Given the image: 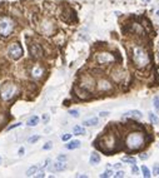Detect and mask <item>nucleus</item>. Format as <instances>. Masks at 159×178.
<instances>
[{"mask_svg":"<svg viewBox=\"0 0 159 178\" xmlns=\"http://www.w3.org/2000/svg\"><path fill=\"white\" fill-rule=\"evenodd\" d=\"M133 63L138 69H143L149 64V54L143 47H134L133 49Z\"/></svg>","mask_w":159,"mask_h":178,"instance_id":"f257e3e1","label":"nucleus"},{"mask_svg":"<svg viewBox=\"0 0 159 178\" xmlns=\"http://www.w3.org/2000/svg\"><path fill=\"white\" fill-rule=\"evenodd\" d=\"M144 144V135L142 132H132L125 139V146L129 151H137Z\"/></svg>","mask_w":159,"mask_h":178,"instance_id":"f03ea898","label":"nucleus"},{"mask_svg":"<svg viewBox=\"0 0 159 178\" xmlns=\"http://www.w3.org/2000/svg\"><path fill=\"white\" fill-rule=\"evenodd\" d=\"M14 22L9 16H2L0 18V35L3 36H9L13 30H14Z\"/></svg>","mask_w":159,"mask_h":178,"instance_id":"7ed1b4c3","label":"nucleus"},{"mask_svg":"<svg viewBox=\"0 0 159 178\" xmlns=\"http://www.w3.org/2000/svg\"><path fill=\"white\" fill-rule=\"evenodd\" d=\"M18 93V88L15 84H11V83H5L2 85L0 88V95L4 101H9L11 98Z\"/></svg>","mask_w":159,"mask_h":178,"instance_id":"20e7f679","label":"nucleus"},{"mask_svg":"<svg viewBox=\"0 0 159 178\" xmlns=\"http://www.w3.org/2000/svg\"><path fill=\"white\" fill-rule=\"evenodd\" d=\"M8 53L9 55L13 58V59H19V58H22L23 55V48L22 45L19 44V43H11L9 47H8Z\"/></svg>","mask_w":159,"mask_h":178,"instance_id":"39448f33","label":"nucleus"},{"mask_svg":"<svg viewBox=\"0 0 159 178\" xmlns=\"http://www.w3.org/2000/svg\"><path fill=\"white\" fill-rule=\"evenodd\" d=\"M114 55H112L110 53H99L96 55V62L99 64H109L114 62Z\"/></svg>","mask_w":159,"mask_h":178,"instance_id":"423d86ee","label":"nucleus"},{"mask_svg":"<svg viewBox=\"0 0 159 178\" xmlns=\"http://www.w3.org/2000/svg\"><path fill=\"white\" fill-rule=\"evenodd\" d=\"M29 52H30L31 56H34V58H40V56L43 55V49H42V47L39 45V44H36V43L29 44Z\"/></svg>","mask_w":159,"mask_h":178,"instance_id":"0eeeda50","label":"nucleus"},{"mask_svg":"<svg viewBox=\"0 0 159 178\" xmlns=\"http://www.w3.org/2000/svg\"><path fill=\"white\" fill-rule=\"evenodd\" d=\"M102 142L105 143V144H102V146H100V148H102L103 151H105L107 146H110V151L114 149V146H115V138H114V135H105V137H103V138H102Z\"/></svg>","mask_w":159,"mask_h":178,"instance_id":"6e6552de","label":"nucleus"},{"mask_svg":"<svg viewBox=\"0 0 159 178\" xmlns=\"http://www.w3.org/2000/svg\"><path fill=\"white\" fill-rule=\"evenodd\" d=\"M122 118H123V119H128V118H130V119H142V118H143V114H142L141 110L134 109V110L127 112Z\"/></svg>","mask_w":159,"mask_h":178,"instance_id":"1a4fd4ad","label":"nucleus"},{"mask_svg":"<svg viewBox=\"0 0 159 178\" xmlns=\"http://www.w3.org/2000/svg\"><path fill=\"white\" fill-rule=\"evenodd\" d=\"M65 169H67V164L63 163L62 161H58V162H55L54 164L49 166V171H50V172H63V171H65Z\"/></svg>","mask_w":159,"mask_h":178,"instance_id":"9d476101","label":"nucleus"},{"mask_svg":"<svg viewBox=\"0 0 159 178\" xmlns=\"http://www.w3.org/2000/svg\"><path fill=\"white\" fill-rule=\"evenodd\" d=\"M30 73H31V77H33V78H36V79H38V78H42V77H43L44 69H43L42 65H38V64H36V65L33 67V69H31Z\"/></svg>","mask_w":159,"mask_h":178,"instance_id":"9b49d317","label":"nucleus"},{"mask_svg":"<svg viewBox=\"0 0 159 178\" xmlns=\"http://www.w3.org/2000/svg\"><path fill=\"white\" fill-rule=\"evenodd\" d=\"M98 89L99 90H103V92H105V90H109V89H112V84L108 82V81H100L98 83Z\"/></svg>","mask_w":159,"mask_h":178,"instance_id":"f8f14e48","label":"nucleus"},{"mask_svg":"<svg viewBox=\"0 0 159 178\" xmlns=\"http://www.w3.org/2000/svg\"><path fill=\"white\" fill-rule=\"evenodd\" d=\"M98 123H99V119H98L96 117L89 118V119H85V121L83 122V124H84L85 127H95V126H98Z\"/></svg>","mask_w":159,"mask_h":178,"instance_id":"ddd939ff","label":"nucleus"},{"mask_svg":"<svg viewBox=\"0 0 159 178\" xmlns=\"http://www.w3.org/2000/svg\"><path fill=\"white\" fill-rule=\"evenodd\" d=\"M89 162H90V164H98L99 162H100V155H99L96 152H93V153L90 154Z\"/></svg>","mask_w":159,"mask_h":178,"instance_id":"4468645a","label":"nucleus"},{"mask_svg":"<svg viewBox=\"0 0 159 178\" xmlns=\"http://www.w3.org/2000/svg\"><path fill=\"white\" fill-rule=\"evenodd\" d=\"M80 141H71V142H69L68 144H65V148L67 149H69V151H73V149H76V148H79L80 147Z\"/></svg>","mask_w":159,"mask_h":178,"instance_id":"2eb2a0df","label":"nucleus"},{"mask_svg":"<svg viewBox=\"0 0 159 178\" xmlns=\"http://www.w3.org/2000/svg\"><path fill=\"white\" fill-rule=\"evenodd\" d=\"M73 134H75V135H83V134H85V128L82 127V126H75L73 128Z\"/></svg>","mask_w":159,"mask_h":178,"instance_id":"dca6fc26","label":"nucleus"},{"mask_svg":"<svg viewBox=\"0 0 159 178\" xmlns=\"http://www.w3.org/2000/svg\"><path fill=\"white\" fill-rule=\"evenodd\" d=\"M148 117H149V121H150L152 124H154V126L159 124V118L157 117V114H154L153 112H149V113H148Z\"/></svg>","mask_w":159,"mask_h":178,"instance_id":"f3484780","label":"nucleus"},{"mask_svg":"<svg viewBox=\"0 0 159 178\" xmlns=\"http://www.w3.org/2000/svg\"><path fill=\"white\" fill-rule=\"evenodd\" d=\"M38 123H39V118H38L36 115L30 117L29 119H28V122H26V124H28L29 127H35V126H38Z\"/></svg>","mask_w":159,"mask_h":178,"instance_id":"a211bd4d","label":"nucleus"},{"mask_svg":"<svg viewBox=\"0 0 159 178\" xmlns=\"http://www.w3.org/2000/svg\"><path fill=\"white\" fill-rule=\"evenodd\" d=\"M123 162L124 163H130V164H137V158H134V157H125V158H123Z\"/></svg>","mask_w":159,"mask_h":178,"instance_id":"6ab92c4d","label":"nucleus"},{"mask_svg":"<svg viewBox=\"0 0 159 178\" xmlns=\"http://www.w3.org/2000/svg\"><path fill=\"white\" fill-rule=\"evenodd\" d=\"M36 171H38V166H33V167H30V168L26 171V176H28V177H31L33 174L36 173Z\"/></svg>","mask_w":159,"mask_h":178,"instance_id":"aec40b11","label":"nucleus"},{"mask_svg":"<svg viewBox=\"0 0 159 178\" xmlns=\"http://www.w3.org/2000/svg\"><path fill=\"white\" fill-rule=\"evenodd\" d=\"M142 173H143V176L145 177V178H149L152 174H150V171L148 169V167L147 166H142Z\"/></svg>","mask_w":159,"mask_h":178,"instance_id":"412c9836","label":"nucleus"},{"mask_svg":"<svg viewBox=\"0 0 159 178\" xmlns=\"http://www.w3.org/2000/svg\"><path fill=\"white\" fill-rule=\"evenodd\" d=\"M113 174H114V173H113V171L108 169V171H105L104 173H102V174H100V177H102V178H108V177H113Z\"/></svg>","mask_w":159,"mask_h":178,"instance_id":"4be33fe9","label":"nucleus"},{"mask_svg":"<svg viewBox=\"0 0 159 178\" xmlns=\"http://www.w3.org/2000/svg\"><path fill=\"white\" fill-rule=\"evenodd\" d=\"M39 139H40V135H33V137H30L29 139H28V143H35Z\"/></svg>","mask_w":159,"mask_h":178,"instance_id":"5701e85b","label":"nucleus"},{"mask_svg":"<svg viewBox=\"0 0 159 178\" xmlns=\"http://www.w3.org/2000/svg\"><path fill=\"white\" fill-rule=\"evenodd\" d=\"M153 104H154V108L157 110H159V95L154 97V101H153Z\"/></svg>","mask_w":159,"mask_h":178,"instance_id":"b1692460","label":"nucleus"},{"mask_svg":"<svg viewBox=\"0 0 159 178\" xmlns=\"http://www.w3.org/2000/svg\"><path fill=\"white\" fill-rule=\"evenodd\" d=\"M69 114H70L73 118H78V117H79V110H76V109H70V110H69Z\"/></svg>","mask_w":159,"mask_h":178,"instance_id":"393cba45","label":"nucleus"},{"mask_svg":"<svg viewBox=\"0 0 159 178\" xmlns=\"http://www.w3.org/2000/svg\"><path fill=\"white\" fill-rule=\"evenodd\" d=\"M71 138V134H69V133H65V134H63L62 135V141L63 142H67V141H69Z\"/></svg>","mask_w":159,"mask_h":178,"instance_id":"a878e982","label":"nucleus"},{"mask_svg":"<svg viewBox=\"0 0 159 178\" xmlns=\"http://www.w3.org/2000/svg\"><path fill=\"white\" fill-rule=\"evenodd\" d=\"M124 174H125V173H124V171H118V172H116L115 174H113V176H114L115 178H123V177H124Z\"/></svg>","mask_w":159,"mask_h":178,"instance_id":"bb28decb","label":"nucleus"},{"mask_svg":"<svg viewBox=\"0 0 159 178\" xmlns=\"http://www.w3.org/2000/svg\"><path fill=\"white\" fill-rule=\"evenodd\" d=\"M53 148V143L51 142H48V143H45L44 146H43V149L44 151H49V149H51Z\"/></svg>","mask_w":159,"mask_h":178,"instance_id":"cd10ccee","label":"nucleus"},{"mask_svg":"<svg viewBox=\"0 0 159 178\" xmlns=\"http://www.w3.org/2000/svg\"><path fill=\"white\" fill-rule=\"evenodd\" d=\"M153 174L154 176H159V164H155L153 167Z\"/></svg>","mask_w":159,"mask_h":178,"instance_id":"c85d7f7f","label":"nucleus"},{"mask_svg":"<svg viewBox=\"0 0 159 178\" xmlns=\"http://www.w3.org/2000/svg\"><path fill=\"white\" fill-rule=\"evenodd\" d=\"M139 158H141L142 161H147L148 158H149V154H148V153H143V154H141V155H139Z\"/></svg>","mask_w":159,"mask_h":178,"instance_id":"c756f323","label":"nucleus"},{"mask_svg":"<svg viewBox=\"0 0 159 178\" xmlns=\"http://www.w3.org/2000/svg\"><path fill=\"white\" fill-rule=\"evenodd\" d=\"M20 126H22V123H15V124L8 127V130H11V129H14V128H16V127H20Z\"/></svg>","mask_w":159,"mask_h":178,"instance_id":"7c9ffc66","label":"nucleus"},{"mask_svg":"<svg viewBox=\"0 0 159 178\" xmlns=\"http://www.w3.org/2000/svg\"><path fill=\"white\" fill-rule=\"evenodd\" d=\"M49 118H50L49 114H44V115H43V122H44V123H48V122H49Z\"/></svg>","mask_w":159,"mask_h":178,"instance_id":"2f4dec72","label":"nucleus"},{"mask_svg":"<svg viewBox=\"0 0 159 178\" xmlns=\"http://www.w3.org/2000/svg\"><path fill=\"white\" fill-rule=\"evenodd\" d=\"M35 176H36V177H40V178H42V177H44V176H45V173H44L43 171H39V172L36 171V173H35Z\"/></svg>","mask_w":159,"mask_h":178,"instance_id":"473e14b6","label":"nucleus"},{"mask_svg":"<svg viewBox=\"0 0 159 178\" xmlns=\"http://www.w3.org/2000/svg\"><path fill=\"white\" fill-rule=\"evenodd\" d=\"M132 173L133 174H138V168H137L135 164H133V167H132Z\"/></svg>","mask_w":159,"mask_h":178,"instance_id":"72a5a7b5","label":"nucleus"},{"mask_svg":"<svg viewBox=\"0 0 159 178\" xmlns=\"http://www.w3.org/2000/svg\"><path fill=\"white\" fill-rule=\"evenodd\" d=\"M99 115H100L102 118H105V117L109 115V112H100V113H99Z\"/></svg>","mask_w":159,"mask_h":178,"instance_id":"f704fd0d","label":"nucleus"},{"mask_svg":"<svg viewBox=\"0 0 159 178\" xmlns=\"http://www.w3.org/2000/svg\"><path fill=\"white\" fill-rule=\"evenodd\" d=\"M58 161H67V157L65 155H59L58 157Z\"/></svg>","mask_w":159,"mask_h":178,"instance_id":"c9c22d12","label":"nucleus"},{"mask_svg":"<svg viewBox=\"0 0 159 178\" xmlns=\"http://www.w3.org/2000/svg\"><path fill=\"white\" fill-rule=\"evenodd\" d=\"M120 167H122V164H120V163H115V164H114V168H115V169H119Z\"/></svg>","mask_w":159,"mask_h":178,"instance_id":"e433bc0d","label":"nucleus"},{"mask_svg":"<svg viewBox=\"0 0 159 178\" xmlns=\"http://www.w3.org/2000/svg\"><path fill=\"white\" fill-rule=\"evenodd\" d=\"M19 154H20V155L24 154V148H20V149H19Z\"/></svg>","mask_w":159,"mask_h":178,"instance_id":"4c0bfd02","label":"nucleus"},{"mask_svg":"<svg viewBox=\"0 0 159 178\" xmlns=\"http://www.w3.org/2000/svg\"><path fill=\"white\" fill-rule=\"evenodd\" d=\"M157 15H158V16H159V10H158V11H157Z\"/></svg>","mask_w":159,"mask_h":178,"instance_id":"58836bf2","label":"nucleus"},{"mask_svg":"<svg viewBox=\"0 0 159 178\" xmlns=\"http://www.w3.org/2000/svg\"><path fill=\"white\" fill-rule=\"evenodd\" d=\"M0 163H2V157H0Z\"/></svg>","mask_w":159,"mask_h":178,"instance_id":"ea45409f","label":"nucleus"}]
</instances>
